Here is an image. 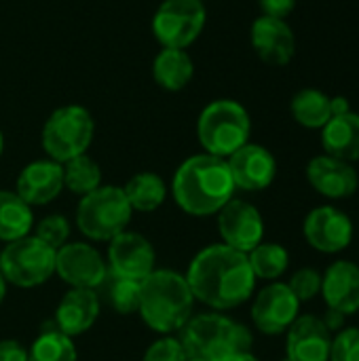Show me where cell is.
<instances>
[{
	"label": "cell",
	"instance_id": "1",
	"mask_svg": "<svg viewBox=\"0 0 359 361\" xmlns=\"http://www.w3.org/2000/svg\"><path fill=\"white\" fill-rule=\"evenodd\" d=\"M195 300L214 311H229L243 305L256 286L248 254L224 243L203 247L184 275Z\"/></svg>",
	"mask_w": 359,
	"mask_h": 361
},
{
	"label": "cell",
	"instance_id": "2",
	"mask_svg": "<svg viewBox=\"0 0 359 361\" xmlns=\"http://www.w3.org/2000/svg\"><path fill=\"white\" fill-rule=\"evenodd\" d=\"M235 182L226 159L201 152L180 163L171 180L178 207L195 218L216 216L235 195Z\"/></svg>",
	"mask_w": 359,
	"mask_h": 361
},
{
	"label": "cell",
	"instance_id": "3",
	"mask_svg": "<svg viewBox=\"0 0 359 361\" xmlns=\"http://www.w3.org/2000/svg\"><path fill=\"white\" fill-rule=\"evenodd\" d=\"M195 302L186 277L178 271L154 269L140 283L138 313L152 332L163 336H171L188 324Z\"/></svg>",
	"mask_w": 359,
	"mask_h": 361
},
{
	"label": "cell",
	"instance_id": "4",
	"mask_svg": "<svg viewBox=\"0 0 359 361\" xmlns=\"http://www.w3.org/2000/svg\"><path fill=\"white\" fill-rule=\"evenodd\" d=\"M178 341L188 361H229L252 347L250 330L222 313L193 315Z\"/></svg>",
	"mask_w": 359,
	"mask_h": 361
},
{
	"label": "cell",
	"instance_id": "5",
	"mask_svg": "<svg viewBox=\"0 0 359 361\" xmlns=\"http://www.w3.org/2000/svg\"><path fill=\"white\" fill-rule=\"evenodd\" d=\"M252 118L235 99L209 102L197 118V140L207 154L229 159L250 142Z\"/></svg>",
	"mask_w": 359,
	"mask_h": 361
},
{
	"label": "cell",
	"instance_id": "6",
	"mask_svg": "<svg viewBox=\"0 0 359 361\" xmlns=\"http://www.w3.org/2000/svg\"><path fill=\"white\" fill-rule=\"evenodd\" d=\"M133 209L121 186L102 184L93 192L80 197L76 207V226L91 241H112L125 233Z\"/></svg>",
	"mask_w": 359,
	"mask_h": 361
},
{
	"label": "cell",
	"instance_id": "7",
	"mask_svg": "<svg viewBox=\"0 0 359 361\" xmlns=\"http://www.w3.org/2000/svg\"><path fill=\"white\" fill-rule=\"evenodd\" d=\"M95 135V123L85 106L68 104L49 114L42 125L40 142L49 159L66 163L89 150Z\"/></svg>",
	"mask_w": 359,
	"mask_h": 361
},
{
	"label": "cell",
	"instance_id": "8",
	"mask_svg": "<svg viewBox=\"0 0 359 361\" xmlns=\"http://www.w3.org/2000/svg\"><path fill=\"white\" fill-rule=\"evenodd\" d=\"M55 250L36 235H25L0 250V273L6 283L17 288H36L55 275Z\"/></svg>",
	"mask_w": 359,
	"mask_h": 361
},
{
	"label": "cell",
	"instance_id": "9",
	"mask_svg": "<svg viewBox=\"0 0 359 361\" xmlns=\"http://www.w3.org/2000/svg\"><path fill=\"white\" fill-rule=\"evenodd\" d=\"M205 21L201 0H163L152 17V34L163 49H186L201 36Z\"/></svg>",
	"mask_w": 359,
	"mask_h": 361
},
{
	"label": "cell",
	"instance_id": "10",
	"mask_svg": "<svg viewBox=\"0 0 359 361\" xmlns=\"http://www.w3.org/2000/svg\"><path fill=\"white\" fill-rule=\"evenodd\" d=\"M55 275L70 288L97 290L108 277V267L102 254L85 241H72L55 254Z\"/></svg>",
	"mask_w": 359,
	"mask_h": 361
},
{
	"label": "cell",
	"instance_id": "11",
	"mask_svg": "<svg viewBox=\"0 0 359 361\" xmlns=\"http://www.w3.org/2000/svg\"><path fill=\"white\" fill-rule=\"evenodd\" d=\"M157 264L152 243L138 233H121L108 245V273L121 279L144 281Z\"/></svg>",
	"mask_w": 359,
	"mask_h": 361
},
{
	"label": "cell",
	"instance_id": "12",
	"mask_svg": "<svg viewBox=\"0 0 359 361\" xmlns=\"http://www.w3.org/2000/svg\"><path fill=\"white\" fill-rule=\"evenodd\" d=\"M216 216H218V233L224 245L250 254L258 243H262L264 220L252 203L233 197Z\"/></svg>",
	"mask_w": 359,
	"mask_h": 361
},
{
	"label": "cell",
	"instance_id": "13",
	"mask_svg": "<svg viewBox=\"0 0 359 361\" xmlns=\"http://www.w3.org/2000/svg\"><path fill=\"white\" fill-rule=\"evenodd\" d=\"M298 298L290 290L288 283L273 281L262 288L252 305V322L254 326L269 336H277L288 332V328L298 317Z\"/></svg>",
	"mask_w": 359,
	"mask_h": 361
},
{
	"label": "cell",
	"instance_id": "14",
	"mask_svg": "<svg viewBox=\"0 0 359 361\" xmlns=\"http://www.w3.org/2000/svg\"><path fill=\"white\" fill-rule=\"evenodd\" d=\"M226 163H229L235 188H241L248 192L269 188L277 176L275 157L271 154V150H267L260 144L248 142L245 146L235 150L226 159Z\"/></svg>",
	"mask_w": 359,
	"mask_h": 361
},
{
	"label": "cell",
	"instance_id": "15",
	"mask_svg": "<svg viewBox=\"0 0 359 361\" xmlns=\"http://www.w3.org/2000/svg\"><path fill=\"white\" fill-rule=\"evenodd\" d=\"M250 42L269 66H288L296 55V36L286 19L260 15L250 27Z\"/></svg>",
	"mask_w": 359,
	"mask_h": 361
},
{
	"label": "cell",
	"instance_id": "16",
	"mask_svg": "<svg viewBox=\"0 0 359 361\" xmlns=\"http://www.w3.org/2000/svg\"><path fill=\"white\" fill-rule=\"evenodd\" d=\"M305 237L311 247L324 254H336L351 243L353 224L341 209L322 205L311 209L305 218Z\"/></svg>",
	"mask_w": 359,
	"mask_h": 361
},
{
	"label": "cell",
	"instance_id": "17",
	"mask_svg": "<svg viewBox=\"0 0 359 361\" xmlns=\"http://www.w3.org/2000/svg\"><path fill=\"white\" fill-rule=\"evenodd\" d=\"M63 190V167L53 159H38L28 163L15 182V192L30 205H47Z\"/></svg>",
	"mask_w": 359,
	"mask_h": 361
},
{
	"label": "cell",
	"instance_id": "18",
	"mask_svg": "<svg viewBox=\"0 0 359 361\" xmlns=\"http://www.w3.org/2000/svg\"><path fill=\"white\" fill-rule=\"evenodd\" d=\"M332 332L322 317L300 315L288 328L286 353L290 361H330Z\"/></svg>",
	"mask_w": 359,
	"mask_h": 361
},
{
	"label": "cell",
	"instance_id": "19",
	"mask_svg": "<svg viewBox=\"0 0 359 361\" xmlns=\"http://www.w3.org/2000/svg\"><path fill=\"white\" fill-rule=\"evenodd\" d=\"M309 184L328 199H347L359 186L355 167L330 154L313 157L307 165Z\"/></svg>",
	"mask_w": 359,
	"mask_h": 361
},
{
	"label": "cell",
	"instance_id": "20",
	"mask_svg": "<svg viewBox=\"0 0 359 361\" xmlns=\"http://www.w3.org/2000/svg\"><path fill=\"white\" fill-rule=\"evenodd\" d=\"M102 311V298L95 290L70 288L55 311V328L66 336L74 338L93 328Z\"/></svg>",
	"mask_w": 359,
	"mask_h": 361
},
{
	"label": "cell",
	"instance_id": "21",
	"mask_svg": "<svg viewBox=\"0 0 359 361\" xmlns=\"http://www.w3.org/2000/svg\"><path fill=\"white\" fill-rule=\"evenodd\" d=\"M322 294L328 309L353 315L359 311V267L341 260L328 267L322 277Z\"/></svg>",
	"mask_w": 359,
	"mask_h": 361
},
{
	"label": "cell",
	"instance_id": "22",
	"mask_svg": "<svg viewBox=\"0 0 359 361\" xmlns=\"http://www.w3.org/2000/svg\"><path fill=\"white\" fill-rule=\"evenodd\" d=\"M322 146L326 154L353 163L359 161V114L347 112L332 116L322 129Z\"/></svg>",
	"mask_w": 359,
	"mask_h": 361
},
{
	"label": "cell",
	"instance_id": "23",
	"mask_svg": "<svg viewBox=\"0 0 359 361\" xmlns=\"http://www.w3.org/2000/svg\"><path fill=\"white\" fill-rule=\"evenodd\" d=\"M154 82L165 91H182L195 76V63L186 49H161L152 61Z\"/></svg>",
	"mask_w": 359,
	"mask_h": 361
},
{
	"label": "cell",
	"instance_id": "24",
	"mask_svg": "<svg viewBox=\"0 0 359 361\" xmlns=\"http://www.w3.org/2000/svg\"><path fill=\"white\" fill-rule=\"evenodd\" d=\"M123 192L133 212L152 214L157 212L167 199V184L154 171H140L127 180Z\"/></svg>",
	"mask_w": 359,
	"mask_h": 361
},
{
	"label": "cell",
	"instance_id": "25",
	"mask_svg": "<svg viewBox=\"0 0 359 361\" xmlns=\"http://www.w3.org/2000/svg\"><path fill=\"white\" fill-rule=\"evenodd\" d=\"M34 228L32 207L15 192L0 190V241H17Z\"/></svg>",
	"mask_w": 359,
	"mask_h": 361
},
{
	"label": "cell",
	"instance_id": "26",
	"mask_svg": "<svg viewBox=\"0 0 359 361\" xmlns=\"http://www.w3.org/2000/svg\"><path fill=\"white\" fill-rule=\"evenodd\" d=\"M330 95L320 89H300L290 104V112L294 121L307 129H324L332 118Z\"/></svg>",
	"mask_w": 359,
	"mask_h": 361
},
{
	"label": "cell",
	"instance_id": "27",
	"mask_svg": "<svg viewBox=\"0 0 359 361\" xmlns=\"http://www.w3.org/2000/svg\"><path fill=\"white\" fill-rule=\"evenodd\" d=\"M28 361H78V353L70 336L57 328H44L28 349Z\"/></svg>",
	"mask_w": 359,
	"mask_h": 361
},
{
	"label": "cell",
	"instance_id": "28",
	"mask_svg": "<svg viewBox=\"0 0 359 361\" xmlns=\"http://www.w3.org/2000/svg\"><path fill=\"white\" fill-rule=\"evenodd\" d=\"M61 167H63V188H68L78 197H85L102 186V169L87 152L66 161Z\"/></svg>",
	"mask_w": 359,
	"mask_h": 361
},
{
	"label": "cell",
	"instance_id": "29",
	"mask_svg": "<svg viewBox=\"0 0 359 361\" xmlns=\"http://www.w3.org/2000/svg\"><path fill=\"white\" fill-rule=\"evenodd\" d=\"M140 283L131 279H121L108 273V277L102 281V286L95 290L99 298H104L112 311L121 315H133L140 307Z\"/></svg>",
	"mask_w": 359,
	"mask_h": 361
},
{
	"label": "cell",
	"instance_id": "30",
	"mask_svg": "<svg viewBox=\"0 0 359 361\" xmlns=\"http://www.w3.org/2000/svg\"><path fill=\"white\" fill-rule=\"evenodd\" d=\"M252 273L256 279H264V281H275L279 279L288 264H290V256L288 250L281 247L279 243H258L250 254H248Z\"/></svg>",
	"mask_w": 359,
	"mask_h": 361
},
{
	"label": "cell",
	"instance_id": "31",
	"mask_svg": "<svg viewBox=\"0 0 359 361\" xmlns=\"http://www.w3.org/2000/svg\"><path fill=\"white\" fill-rule=\"evenodd\" d=\"M40 241H44L49 247H53L55 252L68 243V237H70V222L59 216V214H51L47 218H42L38 224H36V233H34Z\"/></svg>",
	"mask_w": 359,
	"mask_h": 361
},
{
	"label": "cell",
	"instance_id": "32",
	"mask_svg": "<svg viewBox=\"0 0 359 361\" xmlns=\"http://www.w3.org/2000/svg\"><path fill=\"white\" fill-rule=\"evenodd\" d=\"M288 286L298 298V302H307L322 292V275L315 269H300L292 275Z\"/></svg>",
	"mask_w": 359,
	"mask_h": 361
},
{
	"label": "cell",
	"instance_id": "33",
	"mask_svg": "<svg viewBox=\"0 0 359 361\" xmlns=\"http://www.w3.org/2000/svg\"><path fill=\"white\" fill-rule=\"evenodd\" d=\"M330 361H359V330L347 328L341 330L332 341Z\"/></svg>",
	"mask_w": 359,
	"mask_h": 361
},
{
	"label": "cell",
	"instance_id": "34",
	"mask_svg": "<svg viewBox=\"0 0 359 361\" xmlns=\"http://www.w3.org/2000/svg\"><path fill=\"white\" fill-rule=\"evenodd\" d=\"M142 361H188V360H186V353H184V349H182V345H180V341H178V338H174V336H163V338L154 341V343L146 349V353H144Z\"/></svg>",
	"mask_w": 359,
	"mask_h": 361
},
{
	"label": "cell",
	"instance_id": "35",
	"mask_svg": "<svg viewBox=\"0 0 359 361\" xmlns=\"http://www.w3.org/2000/svg\"><path fill=\"white\" fill-rule=\"evenodd\" d=\"M298 0H258L262 15L267 17H277V19H286L288 15L294 13Z\"/></svg>",
	"mask_w": 359,
	"mask_h": 361
},
{
	"label": "cell",
	"instance_id": "36",
	"mask_svg": "<svg viewBox=\"0 0 359 361\" xmlns=\"http://www.w3.org/2000/svg\"><path fill=\"white\" fill-rule=\"evenodd\" d=\"M0 361H28V349L13 338L0 341Z\"/></svg>",
	"mask_w": 359,
	"mask_h": 361
},
{
	"label": "cell",
	"instance_id": "37",
	"mask_svg": "<svg viewBox=\"0 0 359 361\" xmlns=\"http://www.w3.org/2000/svg\"><path fill=\"white\" fill-rule=\"evenodd\" d=\"M345 317H347V315H343L341 311L328 309L326 315L322 317V322H324V326H326L330 332H336V330H341V328L345 326Z\"/></svg>",
	"mask_w": 359,
	"mask_h": 361
},
{
	"label": "cell",
	"instance_id": "38",
	"mask_svg": "<svg viewBox=\"0 0 359 361\" xmlns=\"http://www.w3.org/2000/svg\"><path fill=\"white\" fill-rule=\"evenodd\" d=\"M330 106H332V116H341V114L351 112V104H349V99L343 97V95H334V97L330 99Z\"/></svg>",
	"mask_w": 359,
	"mask_h": 361
},
{
	"label": "cell",
	"instance_id": "39",
	"mask_svg": "<svg viewBox=\"0 0 359 361\" xmlns=\"http://www.w3.org/2000/svg\"><path fill=\"white\" fill-rule=\"evenodd\" d=\"M229 361H258V357L252 355V353L248 351V353H237V355H233Z\"/></svg>",
	"mask_w": 359,
	"mask_h": 361
},
{
	"label": "cell",
	"instance_id": "40",
	"mask_svg": "<svg viewBox=\"0 0 359 361\" xmlns=\"http://www.w3.org/2000/svg\"><path fill=\"white\" fill-rule=\"evenodd\" d=\"M4 296H6V279H4L2 273H0V305H2V300H4Z\"/></svg>",
	"mask_w": 359,
	"mask_h": 361
},
{
	"label": "cell",
	"instance_id": "41",
	"mask_svg": "<svg viewBox=\"0 0 359 361\" xmlns=\"http://www.w3.org/2000/svg\"><path fill=\"white\" fill-rule=\"evenodd\" d=\"M2 150H4V135H2V131H0V157H2Z\"/></svg>",
	"mask_w": 359,
	"mask_h": 361
},
{
	"label": "cell",
	"instance_id": "42",
	"mask_svg": "<svg viewBox=\"0 0 359 361\" xmlns=\"http://www.w3.org/2000/svg\"><path fill=\"white\" fill-rule=\"evenodd\" d=\"M281 361H290V360H288V357H286V360H281Z\"/></svg>",
	"mask_w": 359,
	"mask_h": 361
},
{
	"label": "cell",
	"instance_id": "43",
	"mask_svg": "<svg viewBox=\"0 0 359 361\" xmlns=\"http://www.w3.org/2000/svg\"><path fill=\"white\" fill-rule=\"evenodd\" d=\"M201 2H203V0H201Z\"/></svg>",
	"mask_w": 359,
	"mask_h": 361
}]
</instances>
